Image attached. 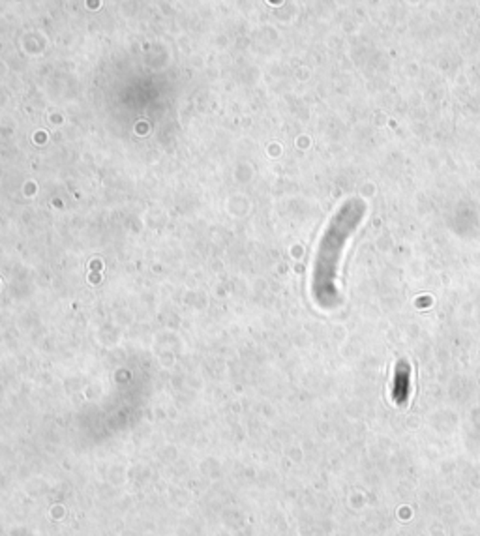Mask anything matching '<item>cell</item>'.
<instances>
[{
  "instance_id": "cell-1",
  "label": "cell",
  "mask_w": 480,
  "mask_h": 536,
  "mask_svg": "<svg viewBox=\"0 0 480 536\" xmlns=\"http://www.w3.org/2000/svg\"><path fill=\"white\" fill-rule=\"evenodd\" d=\"M409 364L407 362H398V367H396V377H394V388H392V395H394V402L398 405H403L407 402V395H409Z\"/></svg>"
}]
</instances>
